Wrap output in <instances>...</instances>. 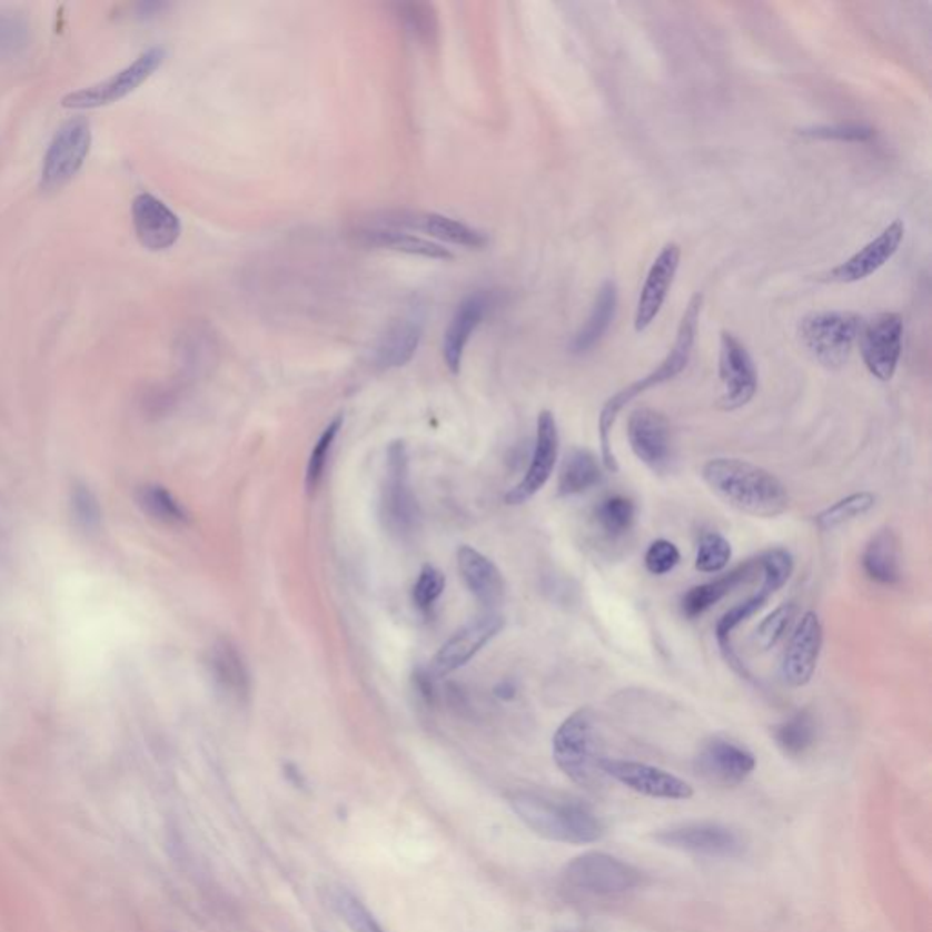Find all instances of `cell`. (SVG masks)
<instances>
[{
	"label": "cell",
	"instance_id": "8992f818",
	"mask_svg": "<svg viewBox=\"0 0 932 932\" xmlns=\"http://www.w3.org/2000/svg\"><path fill=\"white\" fill-rule=\"evenodd\" d=\"M863 323V317L854 311H817L803 319L800 337L820 365L827 370H840L847 365Z\"/></svg>",
	"mask_w": 932,
	"mask_h": 932
},
{
	"label": "cell",
	"instance_id": "836d02e7",
	"mask_svg": "<svg viewBox=\"0 0 932 932\" xmlns=\"http://www.w3.org/2000/svg\"><path fill=\"white\" fill-rule=\"evenodd\" d=\"M876 505V496L871 492H856L851 496L843 497L831 507L814 516V525L817 531L829 532L854 522L857 517L865 516Z\"/></svg>",
	"mask_w": 932,
	"mask_h": 932
},
{
	"label": "cell",
	"instance_id": "f1b7e54d",
	"mask_svg": "<svg viewBox=\"0 0 932 932\" xmlns=\"http://www.w3.org/2000/svg\"><path fill=\"white\" fill-rule=\"evenodd\" d=\"M757 571H760V562L757 559H748L747 563H743V565L728 572L725 576L717 577L714 582L703 583V585L692 587L682 597L683 614L688 619H696V617L703 616L708 608L722 602L723 597H727L734 588L752 579Z\"/></svg>",
	"mask_w": 932,
	"mask_h": 932
},
{
	"label": "cell",
	"instance_id": "7402d4cb",
	"mask_svg": "<svg viewBox=\"0 0 932 932\" xmlns=\"http://www.w3.org/2000/svg\"><path fill=\"white\" fill-rule=\"evenodd\" d=\"M680 261H682L680 246L676 242H668V245L663 246L656 261L652 262L642 294L637 299L636 316H634V328H636L637 334L647 330L648 326L656 321V317L660 316L663 305L667 301L668 290L674 282V277H676Z\"/></svg>",
	"mask_w": 932,
	"mask_h": 932
},
{
	"label": "cell",
	"instance_id": "5b68a950",
	"mask_svg": "<svg viewBox=\"0 0 932 932\" xmlns=\"http://www.w3.org/2000/svg\"><path fill=\"white\" fill-rule=\"evenodd\" d=\"M760 562V571L763 574L762 587L748 597L745 602L740 603L736 607L723 614L722 619L716 625V639L722 651L725 662L731 665L734 671L743 677L748 676V671L743 665L742 660L737 657L736 651L732 647V632L736 631L742 623L747 622L748 617L754 616L756 612L765 607V603L776 594L783 585H787L791 579L792 572H794V557L791 552L785 548H771V551L763 552L762 556L757 557Z\"/></svg>",
	"mask_w": 932,
	"mask_h": 932
},
{
	"label": "cell",
	"instance_id": "4fadbf2b",
	"mask_svg": "<svg viewBox=\"0 0 932 932\" xmlns=\"http://www.w3.org/2000/svg\"><path fill=\"white\" fill-rule=\"evenodd\" d=\"M754 769V754L740 743L722 736L708 737L694 757L697 776L722 787H736L751 776Z\"/></svg>",
	"mask_w": 932,
	"mask_h": 932
},
{
	"label": "cell",
	"instance_id": "7dc6e473",
	"mask_svg": "<svg viewBox=\"0 0 932 932\" xmlns=\"http://www.w3.org/2000/svg\"><path fill=\"white\" fill-rule=\"evenodd\" d=\"M516 687H514V683L512 682H503L499 683L496 687V694L503 700H512V697L516 696Z\"/></svg>",
	"mask_w": 932,
	"mask_h": 932
},
{
	"label": "cell",
	"instance_id": "484cf974",
	"mask_svg": "<svg viewBox=\"0 0 932 932\" xmlns=\"http://www.w3.org/2000/svg\"><path fill=\"white\" fill-rule=\"evenodd\" d=\"M423 339V317L403 316L391 323L376 346V365L383 370L401 368L416 356Z\"/></svg>",
	"mask_w": 932,
	"mask_h": 932
},
{
	"label": "cell",
	"instance_id": "74e56055",
	"mask_svg": "<svg viewBox=\"0 0 932 932\" xmlns=\"http://www.w3.org/2000/svg\"><path fill=\"white\" fill-rule=\"evenodd\" d=\"M797 605L796 603H782L780 607L769 614L760 625H757L756 634H754V642L762 651H771L776 647L777 643L782 642L783 636L787 634L792 622L796 619Z\"/></svg>",
	"mask_w": 932,
	"mask_h": 932
},
{
	"label": "cell",
	"instance_id": "f546056e",
	"mask_svg": "<svg viewBox=\"0 0 932 932\" xmlns=\"http://www.w3.org/2000/svg\"><path fill=\"white\" fill-rule=\"evenodd\" d=\"M862 567L871 582L896 585L902 579V556L896 534L883 528L876 532L863 551Z\"/></svg>",
	"mask_w": 932,
	"mask_h": 932
},
{
	"label": "cell",
	"instance_id": "ee69618b",
	"mask_svg": "<svg viewBox=\"0 0 932 932\" xmlns=\"http://www.w3.org/2000/svg\"><path fill=\"white\" fill-rule=\"evenodd\" d=\"M682 554L674 543L668 539H656L651 543L645 554V567L654 576H665L680 565Z\"/></svg>",
	"mask_w": 932,
	"mask_h": 932
},
{
	"label": "cell",
	"instance_id": "d590c367",
	"mask_svg": "<svg viewBox=\"0 0 932 932\" xmlns=\"http://www.w3.org/2000/svg\"><path fill=\"white\" fill-rule=\"evenodd\" d=\"M597 527L605 536L616 539L628 534L636 522V505L628 497L608 496L596 508Z\"/></svg>",
	"mask_w": 932,
	"mask_h": 932
},
{
	"label": "cell",
	"instance_id": "3957f363",
	"mask_svg": "<svg viewBox=\"0 0 932 932\" xmlns=\"http://www.w3.org/2000/svg\"><path fill=\"white\" fill-rule=\"evenodd\" d=\"M703 296L696 294L688 303L687 310L683 314L682 323L677 328L676 341L668 351V356L663 359L662 365L657 366L656 370L643 377L639 381L632 383L627 388L617 391L616 396H612L605 406H603L602 414H599V439H602V457L603 466L608 472H617L616 456L612 450V428L616 425L617 417L622 414L623 408L628 403L634 401L637 396H642L645 391L651 390L654 386L663 385V383L672 381L674 377L680 376L688 361H691L692 348L696 343L697 321H700V314H702Z\"/></svg>",
	"mask_w": 932,
	"mask_h": 932
},
{
	"label": "cell",
	"instance_id": "9c48e42d",
	"mask_svg": "<svg viewBox=\"0 0 932 932\" xmlns=\"http://www.w3.org/2000/svg\"><path fill=\"white\" fill-rule=\"evenodd\" d=\"M91 148V126L85 117H73L56 131L41 168V188L56 191L65 188L81 171Z\"/></svg>",
	"mask_w": 932,
	"mask_h": 932
},
{
	"label": "cell",
	"instance_id": "603a6c76",
	"mask_svg": "<svg viewBox=\"0 0 932 932\" xmlns=\"http://www.w3.org/2000/svg\"><path fill=\"white\" fill-rule=\"evenodd\" d=\"M383 228H396V230H422L437 241L450 242V245L465 246L472 250H483L488 245V237L485 231L476 230L465 222L456 221L450 217L439 214H397L390 219L379 222Z\"/></svg>",
	"mask_w": 932,
	"mask_h": 932
},
{
	"label": "cell",
	"instance_id": "ffe728a7",
	"mask_svg": "<svg viewBox=\"0 0 932 932\" xmlns=\"http://www.w3.org/2000/svg\"><path fill=\"white\" fill-rule=\"evenodd\" d=\"M823 647V627L816 612H805L783 654L782 676L791 687H805L816 672Z\"/></svg>",
	"mask_w": 932,
	"mask_h": 932
},
{
	"label": "cell",
	"instance_id": "ba28073f",
	"mask_svg": "<svg viewBox=\"0 0 932 932\" xmlns=\"http://www.w3.org/2000/svg\"><path fill=\"white\" fill-rule=\"evenodd\" d=\"M166 59L165 48L153 46L142 51L136 61L108 77L97 85L86 86L81 90L71 91L62 99V106L68 110H97L102 106H110L130 96L139 86L145 85Z\"/></svg>",
	"mask_w": 932,
	"mask_h": 932
},
{
	"label": "cell",
	"instance_id": "e575fe53",
	"mask_svg": "<svg viewBox=\"0 0 932 932\" xmlns=\"http://www.w3.org/2000/svg\"><path fill=\"white\" fill-rule=\"evenodd\" d=\"M139 507L153 517L156 522L165 525H185L188 522V512L181 503L177 502L170 490L161 485H145L137 492Z\"/></svg>",
	"mask_w": 932,
	"mask_h": 932
},
{
	"label": "cell",
	"instance_id": "8fae6325",
	"mask_svg": "<svg viewBox=\"0 0 932 932\" xmlns=\"http://www.w3.org/2000/svg\"><path fill=\"white\" fill-rule=\"evenodd\" d=\"M662 847L696 856L737 857L745 852V840L734 829L714 822H691L663 829L654 834Z\"/></svg>",
	"mask_w": 932,
	"mask_h": 932
},
{
	"label": "cell",
	"instance_id": "ac0fdd59",
	"mask_svg": "<svg viewBox=\"0 0 932 932\" xmlns=\"http://www.w3.org/2000/svg\"><path fill=\"white\" fill-rule=\"evenodd\" d=\"M503 628H505V617L494 611H488L487 614L466 623L465 627L459 628L443 645L442 651L437 652L434 662H432V672L436 676H446V674L463 667L487 643H490Z\"/></svg>",
	"mask_w": 932,
	"mask_h": 932
},
{
	"label": "cell",
	"instance_id": "ab89813d",
	"mask_svg": "<svg viewBox=\"0 0 932 932\" xmlns=\"http://www.w3.org/2000/svg\"><path fill=\"white\" fill-rule=\"evenodd\" d=\"M732 557V547L727 537L717 532L703 534L697 545L696 568L703 574H717L727 567Z\"/></svg>",
	"mask_w": 932,
	"mask_h": 932
},
{
	"label": "cell",
	"instance_id": "60d3db41",
	"mask_svg": "<svg viewBox=\"0 0 932 932\" xmlns=\"http://www.w3.org/2000/svg\"><path fill=\"white\" fill-rule=\"evenodd\" d=\"M797 136L811 141L867 142L876 130L867 125H820L800 128Z\"/></svg>",
	"mask_w": 932,
	"mask_h": 932
},
{
	"label": "cell",
	"instance_id": "d6986e66",
	"mask_svg": "<svg viewBox=\"0 0 932 932\" xmlns=\"http://www.w3.org/2000/svg\"><path fill=\"white\" fill-rule=\"evenodd\" d=\"M903 237H905V225L896 219L876 239H872L869 245L863 246L862 250L849 257L847 261L817 277V281L851 285V282L867 279L896 256Z\"/></svg>",
	"mask_w": 932,
	"mask_h": 932
},
{
	"label": "cell",
	"instance_id": "d6a6232c",
	"mask_svg": "<svg viewBox=\"0 0 932 932\" xmlns=\"http://www.w3.org/2000/svg\"><path fill=\"white\" fill-rule=\"evenodd\" d=\"M774 740L783 754L800 757L816 743V720L811 711H800L774 728Z\"/></svg>",
	"mask_w": 932,
	"mask_h": 932
},
{
	"label": "cell",
	"instance_id": "1f68e13d",
	"mask_svg": "<svg viewBox=\"0 0 932 932\" xmlns=\"http://www.w3.org/2000/svg\"><path fill=\"white\" fill-rule=\"evenodd\" d=\"M617 308V288L612 281L605 285L597 291L596 301L592 306L591 316L582 330L577 331L574 339L571 341L572 354L582 356L585 351L591 350L597 343L602 341V337L607 334L611 328L614 316H616Z\"/></svg>",
	"mask_w": 932,
	"mask_h": 932
},
{
	"label": "cell",
	"instance_id": "d4e9b609",
	"mask_svg": "<svg viewBox=\"0 0 932 932\" xmlns=\"http://www.w3.org/2000/svg\"><path fill=\"white\" fill-rule=\"evenodd\" d=\"M457 568L462 572L468 591L485 607H497L505 599V592H507L505 577L487 556H483L482 552L463 545L457 551Z\"/></svg>",
	"mask_w": 932,
	"mask_h": 932
},
{
	"label": "cell",
	"instance_id": "9a60e30c",
	"mask_svg": "<svg viewBox=\"0 0 932 932\" xmlns=\"http://www.w3.org/2000/svg\"><path fill=\"white\" fill-rule=\"evenodd\" d=\"M605 776H611L631 791L656 800H688L694 794L691 783L674 776L663 769L652 767L647 763L631 762V760H612L602 757L599 762Z\"/></svg>",
	"mask_w": 932,
	"mask_h": 932
},
{
	"label": "cell",
	"instance_id": "cb8c5ba5",
	"mask_svg": "<svg viewBox=\"0 0 932 932\" xmlns=\"http://www.w3.org/2000/svg\"><path fill=\"white\" fill-rule=\"evenodd\" d=\"M492 306V296L487 291H476L466 297L462 305L457 306L456 314L452 317L450 325L446 328L443 339V359L452 374H459L462 370L465 348L470 343V337L482 325Z\"/></svg>",
	"mask_w": 932,
	"mask_h": 932
},
{
	"label": "cell",
	"instance_id": "7a4b0ae2",
	"mask_svg": "<svg viewBox=\"0 0 932 932\" xmlns=\"http://www.w3.org/2000/svg\"><path fill=\"white\" fill-rule=\"evenodd\" d=\"M703 482L728 507L772 519L789 508V492L772 472L734 457H714L702 468Z\"/></svg>",
	"mask_w": 932,
	"mask_h": 932
},
{
	"label": "cell",
	"instance_id": "f35d334b",
	"mask_svg": "<svg viewBox=\"0 0 932 932\" xmlns=\"http://www.w3.org/2000/svg\"><path fill=\"white\" fill-rule=\"evenodd\" d=\"M343 423H345V417L343 416H337L336 419H331L330 425L326 426L321 436L317 439L316 445L311 448L310 459H308V466H306V488H308L310 494L311 492H316L319 483H321L331 446H334L337 434L343 428Z\"/></svg>",
	"mask_w": 932,
	"mask_h": 932
},
{
	"label": "cell",
	"instance_id": "52a82bcc",
	"mask_svg": "<svg viewBox=\"0 0 932 932\" xmlns=\"http://www.w3.org/2000/svg\"><path fill=\"white\" fill-rule=\"evenodd\" d=\"M563 882L574 891L614 896L642 888L645 874L619 857L605 852H587L568 863L563 871Z\"/></svg>",
	"mask_w": 932,
	"mask_h": 932
},
{
	"label": "cell",
	"instance_id": "7bdbcfd3",
	"mask_svg": "<svg viewBox=\"0 0 932 932\" xmlns=\"http://www.w3.org/2000/svg\"><path fill=\"white\" fill-rule=\"evenodd\" d=\"M445 585L446 579L442 572L437 571L436 567H432V565H425L422 572H419L416 585H414V592H412L416 607L422 608V611H428L442 597Z\"/></svg>",
	"mask_w": 932,
	"mask_h": 932
},
{
	"label": "cell",
	"instance_id": "8d00e7d4",
	"mask_svg": "<svg viewBox=\"0 0 932 932\" xmlns=\"http://www.w3.org/2000/svg\"><path fill=\"white\" fill-rule=\"evenodd\" d=\"M331 908L343 918V922L351 932H385L377 923L371 912L363 905L359 898L354 896L348 889L337 888L330 892Z\"/></svg>",
	"mask_w": 932,
	"mask_h": 932
},
{
	"label": "cell",
	"instance_id": "4dcf8cb0",
	"mask_svg": "<svg viewBox=\"0 0 932 932\" xmlns=\"http://www.w3.org/2000/svg\"><path fill=\"white\" fill-rule=\"evenodd\" d=\"M603 479L602 463L587 448H572L563 459L557 494L562 497L579 496L597 487Z\"/></svg>",
	"mask_w": 932,
	"mask_h": 932
},
{
	"label": "cell",
	"instance_id": "6da1fadb",
	"mask_svg": "<svg viewBox=\"0 0 932 932\" xmlns=\"http://www.w3.org/2000/svg\"><path fill=\"white\" fill-rule=\"evenodd\" d=\"M508 805L534 834L551 842L585 845L607 834V825L591 805L563 792L519 789L508 794Z\"/></svg>",
	"mask_w": 932,
	"mask_h": 932
},
{
	"label": "cell",
	"instance_id": "44dd1931",
	"mask_svg": "<svg viewBox=\"0 0 932 932\" xmlns=\"http://www.w3.org/2000/svg\"><path fill=\"white\" fill-rule=\"evenodd\" d=\"M131 221L137 239L151 251H165L181 237V221L176 211L151 194H139L131 202Z\"/></svg>",
	"mask_w": 932,
	"mask_h": 932
},
{
	"label": "cell",
	"instance_id": "4316f807",
	"mask_svg": "<svg viewBox=\"0 0 932 932\" xmlns=\"http://www.w3.org/2000/svg\"><path fill=\"white\" fill-rule=\"evenodd\" d=\"M214 682L225 696L242 703L250 696V674L239 648L228 639L217 642L210 651Z\"/></svg>",
	"mask_w": 932,
	"mask_h": 932
},
{
	"label": "cell",
	"instance_id": "277c9868",
	"mask_svg": "<svg viewBox=\"0 0 932 932\" xmlns=\"http://www.w3.org/2000/svg\"><path fill=\"white\" fill-rule=\"evenodd\" d=\"M552 756L557 769L582 787H592L597 782L599 769V731L597 717L592 708L572 712L557 727L552 737Z\"/></svg>",
	"mask_w": 932,
	"mask_h": 932
},
{
	"label": "cell",
	"instance_id": "83f0119b",
	"mask_svg": "<svg viewBox=\"0 0 932 932\" xmlns=\"http://www.w3.org/2000/svg\"><path fill=\"white\" fill-rule=\"evenodd\" d=\"M359 241L366 246H376L383 250L401 251L408 256L425 257V259H439V261H452L454 254L439 242L430 241L425 237L408 234L396 228H383V226H366L357 231Z\"/></svg>",
	"mask_w": 932,
	"mask_h": 932
},
{
	"label": "cell",
	"instance_id": "e0dca14e",
	"mask_svg": "<svg viewBox=\"0 0 932 932\" xmlns=\"http://www.w3.org/2000/svg\"><path fill=\"white\" fill-rule=\"evenodd\" d=\"M557 454H559V432L554 414L543 410L537 417L536 445L528 465V470L522 482L508 492V505H523L536 496L551 479L552 472L556 468Z\"/></svg>",
	"mask_w": 932,
	"mask_h": 932
},
{
	"label": "cell",
	"instance_id": "f6af8a7d",
	"mask_svg": "<svg viewBox=\"0 0 932 932\" xmlns=\"http://www.w3.org/2000/svg\"><path fill=\"white\" fill-rule=\"evenodd\" d=\"M401 10L403 19L414 37L419 41L430 42L432 36L436 33V17L432 16L430 6L406 4Z\"/></svg>",
	"mask_w": 932,
	"mask_h": 932
},
{
	"label": "cell",
	"instance_id": "2e32d148",
	"mask_svg": "<svg viewBox=\"0 0 932 932\" xmlns=\"http://www.w3.org/2000/svg\"><path fill=\"white\" fill-rule=\"evenodd\" d=\"M627 436L634 456L652 472L663 474L671 468L674 457L671 423L662 412L652 408H637L632 412L628 417Z\"/></svg>",
	"mask_w": 932,
	"mask_h": 932
},
{
	"label": "cell",
	"instance_id": "b9f144b4",
	"mask_svg": "<svg viewBox=\"0 0 932 932\" xmlns=\"http://www.w3.org/2000/svg\"><path fill=\"white\" fill-rule=\"evenodd\" d=\"M71 514L76 517L77 525L88 534L99 531L102 523L101 503L96 494L85 483H77L71 488Z\"/></svg>",
	"mask_w": 932,
	"mask_h": 932
},
{
	"label": "cell",
	"instance_id": "bcb514c9",
	"mask_svg": "<svg viewBox=\"0 0 932 932\" xmlns=\"http://www.w3.org/2000/svg\"><path fill=\"white\" fill-rule=\"evenodd\" d=\"M28 41V26L21 17H0V53H17Z\"/></svg>",
	"mask_w": 932,
	"mask_h": 932
},
{
	"label": "cell",
	"instance_id": "30bf717a",
	"mask_svg": "<svg viewBox=\"0 0 932 932\" xmlns=\"http://www.w3.org/2000/svg\"><path fill=\"white\" fill-rule=\"evenodd\" d=\"M381 517L394 536H406L416 527L417 502L408 476V450L403 442H391L386 450V477L381 492Z\"/></svg>",
	"mask_w": 932,
	"mask_h": 932
},
{
	"label": "cell",
	"instance_id": "5bb4252c",
	"mask_svg": "<svg viewBox=\"0 0 932 932\" xmlns=\"http://www.w3.org/2000/svg\"><path fill=\"white\" fill-rule=\"evenodd\" d=\"M720 379L725 386L722 399L717 401L722 410L743 408L756 396V366L745 345L731 331H722L720 337Z\"/></svg>",
	"mask_w": 932,
	"mask_h": 932
},
{
	"label": "cell",
	"instance_id": "7c38bea8",
	"mask_svg": "<svg viewBox=\"0 0 932 932\" xmlns=\"http://www.w3.org/2000/svg\"><path fill=\"white\" fill-rule=\"evenodd\" d=\"M860 350L869 374L878 381H891L896 374L903 345V319L900 314H878L863 323Z\"/></svg>",
	"mask_w": 932,
	"mask_h": 932
}]
</instances>
